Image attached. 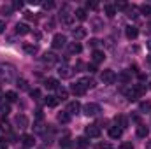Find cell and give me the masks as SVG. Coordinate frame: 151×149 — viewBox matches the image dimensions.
Instances as JSON below:
<instances>
[{"mask_svg": "<svg viewBox=\"0 0 151 149\" xmlns=\"http://www.w3.org/2000/svg\"><path fill=\"white\" fill-rule=\"evenodd\" d=\"M141 12L146 14V16H150L151 14V5L150 4H142V5H141Z\"/></svg>", "mask_w": 151, "mask_h": 149, "instance_id": "cell-36", "label": "cell"}, {"mask_svg": "<svg viewBox=\"0 0 151 149\" xmlns=\"http://www.w3.org/2000/svg\"><path fill=\"white\" fill-rule=\"evenodd\" d=\"M83 112H84L86 116H97V114L100 112V105H99V104H86V105L83 107Z\"/></svg>", "mask_w": 151, "mask_h": 149, "instance_id": "cell-6", "label": "cell"}, {"mask_svg": "<svg viewBox=\"0 0 151 149\" xmlns=\"http://www.w3.org/2000/svg\"><path fill=\"white\" fill-rule=\"evenodd\" d=\"M148 135H150V128H148V126H144V125L141 123V125L137 126V137H141V139H146Z\"/></svg>", "mask_w": 151, "mask_h": 149, "instance_id": "cell-20", "label": "cell"}, {"mask_svg": "<svg viewBox=\"0 0 151 149\" xmlns=\"http://www.w3.org/2000/svg\"><path fill=\"white\" fill-rule=\"evenodd\" d=\"M146 86L144 84H134L128 91H127V97H128V100H137V98H141L144 93H146Z\"/></svg>", "mask_w": 151, "mask_h": 149, "instance_id": "cell-2", "label": "cell"}, {"mask_svg": "<svg viewBox=\"0 0 151 149\" xmlns=\"http://www.w3.org/2000/svg\"><path fill=\"white\" fill-rule=\"evenodd\" d=\"M121 135H123V128H119L118 125L109 128V137H111V139H119Z\"/></svg>", "mask_w": 151, "mask_h": 149, "instance_id": "cell-16", "label": "cell"}, {"mask_svg": "<svg viewBox=\"0 0 151 149\" xmlns=\"http://www.w3.org/2000/svg\"><path fill=\"white\" fill-rule=\"evenodd\" d=\"M5 98H7V102H16L18 95H16V91H5Z\"/></svg>", "mask_w": 151, "mask_h": 149, "instance_id": "cell-31", "label": "cell"}, {"mask_svg": "<svg viewBox=\"0 0 151 149\" xmlns=\"http://www.w3.org/2000/svg\"><path fill=\"white\" fill-rule=\"evenodd\" d=\"M125 35H127L128 40H134V39H137V35H139V30H137L135 27H132V25H130V27H127V28H125Z\"/></svg>", "mask_w": 151, "mask_h": 149, "instance_id": "cell-12", "label": "cell"}, {"mask_svg": "<svg viewBox=\"0 0 151 149\" xmlns=\"http://www.w3.org/2000/svg\"><path fill=\"white\" fill-rule=\"evenodd\" d=\"M32 35H34V39H35V40H39V39L42 37V34H40L39 30H34V32H32Z\"/></svg>", "mask_w": 151, "mask_h": 149, "instance_id": "cell-47", "label": "cell"}, {"mask_svg": "<svg viewBox=\"0 0 151 149\" xmlns=\"http://www.w3.org/2000/svg\"><path fill=\"white\" fill-rule=\"evenodd\" d=\"M55 2H42V9H53Z\"/></svg>", "mask_w": 151, "mask_h": 149, "instance_id": "cell-40", "label": "cell"}, {"mask_svg": "<svg viewBox=\"0 0 151 149\" xmlns=\"http://www.w3.org/2000/svg\"><path fill=\"white\" fill-rule=\"evenodd\" d=\"M69 51H70V54H79L83 51V47H81L79 42H70L69 44Z\"/></svg>", "mask_w": 151, "mask_h": 149, "instance_id": "cell-22", "label": "cell"}, {"mask_svg": "<svg viewBox=\"0 0 151 149\" xmlns=\"http://www.w3.org/2000/svg\"><path fill=\"white\" fill-rule=\"evenodd\" d=\"M4 30H5V23H4V21H2V19H0V34H2V32H4Z\"/></svg>", "mask_w": 151, "mask_h": 149, "instance_id": "cell-54", "label": "cell"}, {"mask_svg": "<svg viewBox=\"0 0 151 149\" xmlns=\"http://www.w3.org/2000/svg\"><path fill=\"white\" fill-rule=\"evenodd\" d=\"M21 7H23V2H21V0H16V2L12 4V9H21Z\"/></svg>", "mask_w": 151, "mask_h": 149, "instance_id": "cell-44", "label": "cell"}, {"mask_svg": "<svg viewBox=\"0 0 151 149\" xmlns=\"http://www.w3.org/2000/svg\"><path fill=\"white\" fill-rule=\"evenodd\" d=\"M93 25H95V28H93V30H95V32H99V30H100V21H99V19H95V21H93Z\"/></svg>", "mask_w": 151, "mask_h": 149, "instance_id": "cell-51", "label": "cell"}, {"mask_svg": "<svg viewBox=\"0 0 151 149\" xmlns=\"http://www.w3.org/2000/svg\"><path fill=\"white\" fill-rule=\"evenodd\" d=\"M16 34L18 35H27V34H30V27L27 23H18L16 25Z\"/></svg>", "mask_w": 151, "mask_h": 149, "instance_id": "cell-15", "label": "cell"}, {"mask_svg": "<svg viewBox=\"0 0 151 149\" xmlns=\"http://www.w3.org/2000/svg\"><path fill=\"white\" fill-rule=\"evenodd\" d=\"M44 86H46L47 90H58V88H60V82H58L56 79L49 77V79H46V81H44Z\"/></svg>", "mask_w": 151, "mask_h": 149, "instance_id": "cell-18", "label": "cell"}, {"mask_svg": "<svg viewBox=\"0 0 151 149\" xmlns=\"http://www.w3.org/2000/svg\"><path fill=\"white\" fill-rule=\"evenodd\" d=\"M79 111H81V104H79L77 100H74V102H70V104L67 105V112H69L70 116H74V114H77Z\"/></svg>", "mask_w": 151, "mask_h": 149, "instance_id": "cell-14", "label": "cell"}, {"mask_svg": "<svg viewBox=\"0 0 151 149\" xmlns=\"http://www.w3.org/2000/svg\"><path fill=\"white\" fill-rule=\"evenodd\" d=\"M42 62L47 63V65H55V63L58 62V56H56L55 53H44V54H42Z\"/></svg>", "mask_w": 151, "mask_h": 149, "instance_id": "cell-11", "label": "cell"}, {"mask_svg": "<svg viewBox=\"0 0 151 149\" xmlns=\"http://www.w3.org/2000/svg\"><path fill=\"white\" fill-rule=\"evenodd\" d=\"M23 49H25V53H28V54H37V51H39V47L37 46H34V44H23Z\"/></svg>", "mask_w": 151, "mask_h": 149, "instance_id": "cell-23", "label": "cell"}, {"mask_svg": "<svg viewBox=\"0 0 151 149\" xmlns=\"http://www.w3.org/2000/svg\"><path fill=\"white\" fill-rule=\"evenodd\" d=\"M88 146H90V142H88L84 137H77V139H76V148L84 149V148H88Z\"/></svg>", "mask_w": 151, "mask_h": 149, "instance_id": "cell-28", "label": "cell"}, {"mask_svg": "<svg viewBox=\"0 0 151 149\" xmlns=\"http://www.w3.org/2000/svg\"><path fill=\"white\" fill-rule=\"evenodd\" d=\"M119 149H134V146H132V142H123L119 146Z\"/></svg>", "mask_w": 151, "mask_h": 149, "instance_id": "cell-42", "label": "cell"}, {"mask_svg": "<svg viewBox=\"0 0 151 149\" xmlns=\"http://www.w3.org/2000/svg\"><path fill=\"white\" fill-rule=\"evenodd\" d=\"M116 79L121 81V82H128V81H130V75L127 74V72H121L119 75H116Z\"/></svg>", "mask_w": 151, "mask_h": 149, "instance_id": "cell-35", "label": "cell"}, {"mask_svg": "<svg viewBox=\"0 0 151 149\" xmlns=\"http://www.w3.org/2000/svg\"><path fill=\"white\" fill-rule=\"evenodd\" d=\"M70 91H72L74 95H77V97H83V95L86 93V88H84V86L77 81V82H74V84L70 86Z\"/></svg>", "mask_w": 151, "mask_h": 149, "instance_id": "cell-9", "label": "cell"}, {"mask_svg": "<svg viewBox=\"0 0 151 149\" xmlns=\"http://www.w3.org/2000/svg\"><path fill=\"white\" fill-rule=\"evenodd\" d=\"M84 133H86L90 139H99V137H100V128H99V125H88V126L84 128Z\"/></svg>", "mask_w": 151, "mask_h": 149, "instance_id": "cell-4", "label": "cell"}, {"mask_svg": "<svg viewBox=\"0 0 151 149\" xmlns=\"http://www.w3.org/2000/svg\"><path fill=\"white\" fill-rule=\"evenodd\" d=\"M139 111H142V112L151 111V102L150 100H148V102H141V104H139Z\"/></svg>", "mask_w": 151, "mask_h": 149, "instance_id": "cell-32", "label": "cell"}, {"mask_svg": "<svg viewBox=\"0 0 151 149\" xmlns=\"http://www.w3.org/2000/svg\"><path fill=\"white\" fill-rule=\"evenodd\" d=\"M104 12H106L107 18H114V14H116V5H111V4L106 5V7H104Z\"/></svg>", "mask_w": 151, "mask_h": 149, "instance_id": "cell-27", "label": "cell"}, {"mask_svg": "<svg viewBox=\"0 0 151 149\" xmlns=\"http://www.w3.org/2000/svg\"><path fill=\"white\" fill-rule=\"evenodd\" d=\"M65 44H67V37H65L63 34H56V35L53 37V42H51V46H53L55 49H62Z\"/></svg>", "mask_w": 151, "mask_h": 149, "instance_id": "cell-5", "label": "cell"}, {"mask_svg": "<svg viewBox=\"0 0 151 149\" xmlns=\"http://www.w3.org/2000/svg\"><path fill=\"white\" fill-rule=\"evenodd\" d=\"M150 90H151V84H150Z\"/></svg>", "mask_w": 151, "mask_h": 149, "instance_id": "cell-56", "label": "cell"}, {"mask_svg": "<svg viewBox=\"0 0 151 149\" xmlns=\"http://www.w3.org/2000/svg\"><path fill=\"white\" fill-rule=\"evenodd\" d=\"M79 82H81V84H83V86H84L86 90H88V88H93V86H95V81H93L91 77H83V79H81Z\"/></svg>", "mask_w": 151, "mask_h": 149, "instance_id": "cell-25", "label": "cell"}, {"mask_svg": "<svg viewBox=\"0 0 151 149\" xmlns=\"http://www.w3.org/2000/svg\"><path fill=\"white\" fill-rule=\"evenodd\" d=\"M72 37H74L76 40L84 39L86 37V28H84V27H76V28H72Z\"/></svg>", "mask_w": 151, "mask_h": 149, "instance_id": "cell-10", "label": "cell"}, {"mask_svg": "<svg viewBox=\"0 0 151 149\" xmlns=\"http://www.w3.org/2000/svg\"><path fill=\"white\" fill-rule=\"evenodd\" d=\"M44 102H46V105H47V107H56L60 100H58V97H56V95H47Z\"/></svg>", "mask_w": 151, "mask_h": 149, "instance_id": "cell-19", "label": "cell"}, {"mask_svg": "<svg viewBox=\"0 0 151 149\" xmlns=\"http://www.w3.org/2000/svg\"><path fill=\"white\" fill-rule=\"evenodd\" d=\"M56 93H58V95H56V97H58V100H67L69 91H67L65 88H58V90H56Z\"/></svg>", "mask_w": 151, "mask_h": 149, "instance_id": "cell-30", "label": "cell"}, {"mask_svg": "<svg viewBox=\"0 0 151 149\" xmlns=\"http://www.w3.org/2000/svg\"><path fill=\"white\" fill-rule=\"evenodd\" d=\"M58 74L62 75L63 79H69V77H72V74H74V70L69 67V65H62L60 69H58Z\"/></svg>", "mask_w": 151, "mask_h": 149, "instance_id": "cell-13", "label": "cell"}, {"mask_svg": "<svg viewBox=\"0 0 151 149\" xmlns=\"http://www.w3.org/2000/svg\"><path fill=\"white\" fill-rule=\"evenodd\" d=\"M25 18H27V19H30V21H34V23L37 21V18H35L32 12H25Z\"/></svg>", "mask_w": 151, "mask_h": 149, "instance_id": "cell-41", "label": "cell"}, {"mask_svg": "<svg viewBox=\"0 0 151 149\" xmlns=\"http://www.w3.org/2000/svg\"><path fill=\"white\" fill-rule=\"evenodd\" d=\"M114 121H116V125H119V128H125V126H128V121H127V117L125 116H116L114 117Z\"/></svg>", "mask_w": 151, "mask_h": 149, "instance_id": "cell-26", "label": "cell"}, {"mask_svg": "<svg viewBox=\"0 0 151 149\" xmlns=\"http://www.w3.org/2000/svg\"><path fill=\"white\" fill-rule=\"evenodd\" d=\"M100 81H102L104 84H113L114 81H116V74H114V70H111V69L102 70V74H100Z\"/></svg>", "mask_w": 151, "mask_h": 149, "instance_id": "cell-3", "label": "cell"}, {"mask_svg": "<svg viewBox=\"0 0 151 149\" xmlns=\"http://www.w3.org/2000/svg\"><path fill=\"white\" fill-rule=\"evenodd\" d=\"M16 86H18L19 90H27V88H28V82H27L25 79H18V84H16Z\"/></svg>", "mask_w": 151, "mask_h": 149, "instance_id": "cell-38", "label": "cell"}, {"mask_svg": "<svg viewBox=\"0 0 151 149\" xmlns=\"http://www.w3.org/2000/svg\"><path fill=\"white\" fill-rule=\"evenodd\" d=\"M21 140H23V144H25L27 148H32V146L35 144V139H34V135H23V137H21Z\"/></svg>", "mask_w": 151, "mask_h": 149, "instance_id": "cell-24", "label": "cell"}, {"mask_svg": "<svg viewBox=\"0 0 151 149\" xmlns=\"http://www.w3.org/2000/svg\"><path fill=\"white\" fill-rule=\"evenodd\" d=\"M16 77V69L12 65H7V63H0V81H12Z\"/></svg>", "mask_w": 151, "mask_h": 149, "instance_id": "cell-1", "label": "cell"}, {"mask_svg": "<svg viewBox=\"0 0 151 149\" xmlns=\"http://www.w3.org/2000/svg\"><path fill=\"white\" fill-rule=\"evenodd\" d=\"M5 146H7V139L0 137V148H2V149H5Z\"/></svg>", "mask_w": 151, "mask_h": 149, "instance_id": "cell-50", "label": "cell"}, {"mask_svg": "<svg viewBox=\"0 0 151 149\" xmlns=\"http://www.w3.org/2000/svg\"><path fill=\"white\" fill-rule=\"evenodd\" d=\"M91 58H93V62H95V63H100V62H104V60H106V54H104V51L95 49V51L91 53Z\"/></svg>", "mask_w": 151, "mask_h": 149, "instance_id": "cell-17", "label": "cell"}, {"mask_svg": "<svg viewBox=\"0 0 151 149\" xmlns=\"http://www.w3.org/2000/svg\"><path fill=\"white\" fill-rule=\"evenodd\" d=\"M60 21L65 27H72L74 25V14H67V12H60Z\"/></svg>", "mask_w": 151, "mask_h": 149, "instance_id": "cell-7", "label": "cell"}, {"mask_svg": "<svg viewBox=\"0 0 151 149\" xmlns=\"http://www.w3.org/2000/svg\"><path fill=\"white\" fill-rule=\"evenodd\" d=\"M144 32H146L148 35H151V23H148V25H146V28H144Z\"/></svg>", "mask_w": 151, "mask_h": 149, "instance_id": "cell-53", "label": "cell"}, {"mask_svg": "<svg viewBox=\"0 0 151 149\" xmlns=\"http://www.w3.org/2000/svg\"><path fill=\"white\" fill-rule=\"evenodd\" d=\"M86 7H88V9H97L99 4H97V2H86Z\"/></svg>", "mask_w": 151, "mask_h": 149, "instance_id": "cell-45", "label": "cell"}, {"mask_svg": "<svg viewBox=\"0 0 151 149\" xmlns=\"http://www.w3.org/2000/svg\"><path fill=\"white\" fill-rule=\"evenodd\" d=\"M99 44H100V40H97V39H91V40H90V46H91V47H97Z\"/></svg>", "mask_w": 151, "mask_h": 149, "instance_id": "cell-49", "label": "cell"}, {"mask_svg": "<svg viewBox=\"0 0 151 149\" xmlns=\"http://www.w3.org/2000/svg\"><path fill=\"white\" fill-rule=\"evenodd\" d=\"M30 97L37 100L39 97H40V90H37V88H34V90H30Z\"/></svg>", "mask_w": 151, "mask_h": 149, "instance_id": "cell-39", "label": "cell"}, {"mask_svg": "<svg viewBox=\"0 0 151 149\" xmlns=\"http://www.w3.org/2000/svg\"><path fill=\"white\" fill-rule=\"evenodd\" d=\"M0 112H2L4 117H5V116L11 112V105H9V104H2V105H0Z\"/></svg>", "mask_w": 151, "mask_h": 149, "instance_id": "cell-37", "label": "cell"}, {"mask_svg": "<svg viewBox=\"0 0 151 149\" xmlns=\"http://www.w3.org/2000/svg\"><path fill=\"white\" fill-rule=\"evenodd\" d=\"M56 119L62 123V125H67L69 121H70V114L65 111V112H58V116H56Z\"/></svg>", "mask_w": 151, "mask_h": 149, "instance_id": "cell-21", "label": "cell"}, {"mask_svg": "<svg viewBox=\"0 0 151 149\" xmlns=\"http://www.w3.org/2000/svg\"><path fill=\"white\" fill-rule=\"evenodd\" d=\"M53 27H55L53 21H47V23H46V30H53Z\"/></svg>", "mask_w": 151, "mask_h": 149, "instance_id": "cell-52", "label": "cell"}, {"mask_svg": "<svg viewBox=\"0 0 151 149\" xmlns=\"http://www.w3.org/2000/svg\"><path fill=\"white\" fill-rule=\"evenodd\" d=\"M148 49L151 51V40H148Z\"/></svg>", "mask_w": 151, "mask_h": 149, "instance_id": "cell-55", "label": "cell"}, {"mask_svg": "<svg viewBox=\"0 0 151 149\" xmlns=\"http://www.w3.org/2000/svg\"><path fill=\"white\" fill-rule=\"evenodd\" d=\"M0 11H2L4 16H11V12H12V5H2Z\"/></svg>", "mask_w": 151, "mask_h": 149, "instance_id": "cell-34", "label": "cell"}, {"mask_svg": "<svg viewBox=\"0 0 151 149\" xmlns=\"http://www.w3.org/2000/svg\"><path fill=\"white\" fill-rule=\"evenodd\" d=\"M95 149H114V148L111 146V144H99Z\"/></svg>", "mask_w": 151, "mask_h": 149, "instance_id": "cell-43", "label": "cell"}, {"mask_svg": "<svg viewBox=\"0 0 151 149\" xmlns=\"http://www.w3.org/2000/svg\"><path fill=\"white\" fill-rule=\"evenodd\" d=\"M74 18H77L79 21H84V19L88 18V16H86V11H84V9H81V7H79V9H76Z\"/></svg>", "mask_w": 151, "mask_h": 149, "instance_id": "cell-29", "label": "cell"}, {"mask_svg": "<svg viewBox=\"0 0 151 149\" xmlns=\"http://www.w3.org/2000/svg\"><path fill=\"white\" fill-rule=\"evenodd\" d=\"M127 16H128V18H134V19H135V18H137V9H135V7H130V5H128V7H127Z\"/></svg>", "mask_w": 151, "mask_h": 149, "instance_id": "cell-33", "label": "cell"}, {"mask_svg": "<svg viewBox=\"0 0 151 149\" xmlns=\"http://www.w3.org/2000/svg\"><path fill=\"white\" fill-rule=\"evenodd\" d=\"M86 70H88L90 74H93V72H97V67H95V65L91 63V65H88V67H86Z\"/></svg>", "mask_w": 151, "mask_h": 149, "instance_id": "cell-46", "label": "cell"}, {"mask_svg": "<svg viewBox=\"0 0 151 149\" xmlns=\"http://www.w3.org/2000/svg\"><path fill=\"white\" fill-rule=\"evenodd\" d=\"M35 132H44V125H42L40 121H39L37 125H35Z\"/></svg>", "mask_w": 151, "mask_h": 149, "instance_id": "cell-48", "label": "cell"}, {"mask_svg": "<svg viewBox=\"0 0 151 149\" xmlns=\"http://www.w3.org/2000/svg\"><path fill=\"white\" fill-rule=\"evenodd\" d=\"M14 123L21 128V130H25V128H28V117L25 116V114H18L16 117H14Z\"/></svg>", "mask_w": 151, "mask_h": 149, "instance_id": "cell-8", "label": "cell"}]
</instances>
